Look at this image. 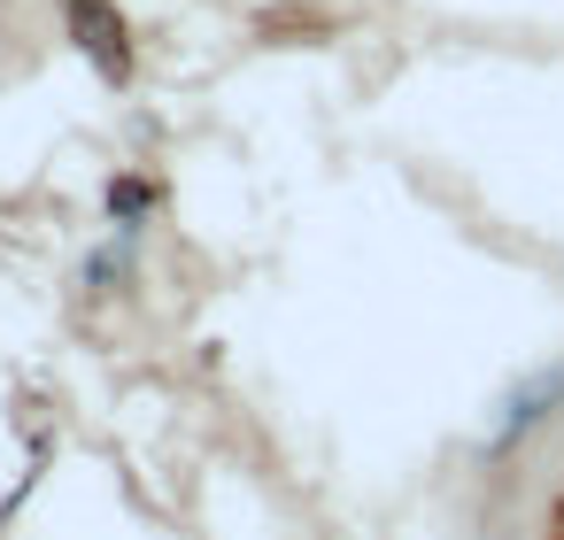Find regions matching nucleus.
Wrapping results in <instances>:
<instances>
[{
  "label": "nucleus",
  "mask_w": 564,
  "mask_h": 540,
  "mask_svg": "<svg viewBox=\"0 0 564 540\" xmlns=\"http://www.w3.org/2000/svg\"><path fill=\"white\" fill-rule=\"evenodd\" d=\"M63 16H70V40L86 47V63L109 86H124L132 78V32H124V16L109 9V0H63Z\"/></svg>",
  "instance_id": "f257e3e1"
},
{
  "label": "nucleus",
  "mask_w": 564,
  "mask_h": 540,
  "mask_svg": "<svg viewBox=\"0 0 564 540\" xmlns=\"http://www.w3.org/2000/svg\"><path fill=\"white\" fill-rule=\"evenodd\" d=\"M148 209H155V186H148V178H117V186H109V217H117V224H140Z\"/></svg>",
  "instance_id": "f03ea898"
}]
</instances>
